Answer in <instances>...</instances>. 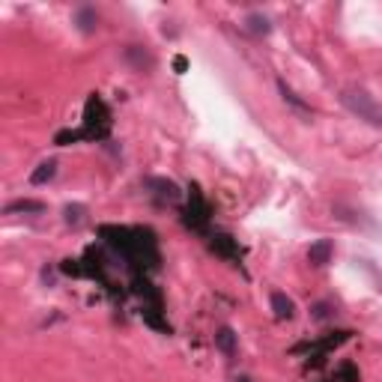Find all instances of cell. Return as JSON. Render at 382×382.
<instances>
[{"mask_svg":"<svg viewBox=\"0 0 382 382\" xmlns=\"http://www.w3.org/2000/svg\"><path fill=\"white\" fill-rule=\"evenodd\" d=\"M108 132H111V111H108V105L99 99V93H93L87 99V105H84V129H78V132H60L57 141L60 147H66V143L72 141H81V138H87V141H105L108 138Z\"/></svg>","mask_w":382,"mask_h":382,"instance_id":"cell-1","label":"cell"},{"mask_svg":"<svg viewBox=\"0 0 382 382\" xmlns=\"http://www.w3.org/2000/svg\"><path fill=\"white\" fill-rule=\"evenodd\" d=\"M341 105L347 108L352 117L365 120L368 125L382 129V105L368 93V90H361V87H343L341 90Z\"/></svg>","mask_w":382,"mask_h":382,"instance_id":"cell-2","label":"cell"},{"mask_svg":"<svg viewBox=\"0 0 382 382\" xmlns=\"http://www.w3.org/2000/svg\"><path fill=\"white\" fill-rule=\"evenodd\" d=\"M183 221H185L194 233H206V230H209V206H206V200L197 194V188H191L188 209L183 212Z\"/></svg>","mask_w":382,"mask_h":382,"instance_id":"cell-3","label":"cell"},{"mask_svg":"<svg viewBox=\"0 0 382 382\" xmlns=\"http://www.w3.org/2000/svg\"><path fill=\"white\" fill-rule=\"evenodd\" d=\"M123 60L129 63L134 72H141V75H150V72L156 69V54H152L147 45H125Z\"/></svg>","mask_w":382,"mask_h":382,"instance_id":"cell-4","label":"cell"},{"mask_svg":"<svg viewBox=\"0 0 382 382\" xmlns=\"http://www.w3.org/2000/svg\"><path fill=\"white\" fill-rule=\"evenodd\" d=\"M332 254H334L332 239H316L311 248H308V263H311L314 269H323L332 263Z\"/></svg>","mask_w":382,"mask_h":382,"instance_id":"cell-5","label":"cell"},{"mask_svg":"<svg viewBox=\"0 0 382 382\" xmlns=\"http://www.w3.org/2000/svg\"><path fill=\"white\" fill-rule=\"evenodd\" d=\"M269 302H272V311H275V320H293L296 316V302L287 293H281V290L269 296Z\"/></svg>","mask_w":382,"mask_h":382,"instance_id":"cell-6","label":"cell"},{"mask_svg":"<svg viewBox=\"0 0 382 382\" xmlns=\"http://www.w3.org/2000/svg\"><path fill=\"white\" fill-rule=\"evenodd\" d=\"M209 245H212V251L221 254L224 260H239V248H236L233 236H227V233H212V236H209Z\"/></svg>","mask_w":382,"mask_h":382,"instance_id":"cell-7","label":"cell"},{"mask_svg":"<svg viewBox=\"0 0 382 382\" xmlns=\"http://www.w3.org/2000/svg\"><path fill=\"white\" fill-rule=\"evenodd\" d=\"M75 27L84 36H90V33H96L99 30V12L93 6H78L75 9Z\"/></svg>","mask_w":382,"mask_h":382,"instance_id":"cell-8","label":"cell"},{"mask_svg":"<svg viewBox=\"0 0 382 382\" xmlns=\"http://www.w3.org/2000/svg\"><path fill=\"white\" fill-rule=\"evenodd\" d=\"M215 347L224 352V356H236V350H239V334H236L230 325H221V329L215 332Z\"/></svg>","mask_w":382,"mask_h":382,"instance_id":"cell-9","label":"cell"},{"mask_svg":"<svg viewBox=\"0 0 382 382\" xmlns=\"http://www.w3.org/2000/svg\"><path fill=\"white\" fill-rule=\"evenodd\" d=\"M245 30H248L251 36H269L272 21L263 12H248V18H245Z\"/></svg>","mask_w":382,"mask_h":382,"instance_id":"cell-10","label":"cell"},{"mask_svg":"<svg viewBox=\"0 0 382 382\" xmlns=\"http://www.w3.org/2000/svg\"><path fill=\"white\" fill-rule=\"evenodd\" d=\"M54 177H57V161L48 159V161H42V165H36V170L30 174V183L33 185H45V183H51Z\"/></svg>","mask_w":382,"mask_h":382,"instance_id":"cell-11","label":"cell"},{"mask_svg":"<svg viewBox=\"0 0 382 382\" xmlns=\"http://www.w3.org/2000/svg\"><path fill=\"white\" fill-rule=\"evenodd\" d=\"M15 212H45V203L42 200H12V203H6L3 215H15Z\"/></svg>","mask_w":382,"mask_h":382,"instance_id":"cell-12","label":"cell"},{"mask_svg":"<svg viewBox=\"0 0 382 382\" xmlns=\"http://www.w3.org/2000/svg\"><path fill=\"white\" fill-rule=\"evenodd\" d=\"M63 221L78 230L81 224H87V206H81V203H69L66 209H63Z\"/></svg>","mask_w":382,"mask_h":382,"instance_id":"cell-13","label":"cell"},{"mask_svg":"<svg viewBox=\"0 0 382 382\" xmlns=\"http://www.w3.org/2000/svg\"><path fill=\"white\" fill-rule=\"evenodd\" d=\"M150 188H159L156 194L161 197V200H179V188H177V183H170V179H150Z\"/></svg>","mask_w":382,"mask_h":382,"instance_id":"cell-14","label":"cell"},{"mask_svg":"<svg viewBox=\"0 0 382 382\" xmlns=\"http://www.w3.org/2000/svg\"><path fill=\"white\" fill-rule=\"evenodd\" d=\"M278 90H281V96H284V102H290V105L296 108V111H302V114H311V105H308V102H302V99H299V96L293 93V90H290V87L284 84V81H278Z\"/></svg>","mask_w":382,"mask_h":382,"instance_id":"cell-15","label":"cell"},{"mask_svg":"<svg viewBox=\"0 0 382 382\" xmlns=\"http://www.w3.org/2000/svg\"><path fill=\"white\" fill-rule=\"evenodd\" d=\"M334 314H338V311H334V305L332 302H316L314 308H311V316H314V320H332V316Z\"/></svg>","mask_w":382,"mask_h":382,"instance_id":"cell-16","label":"cell"},{"mask_svg":"<svg viewBox=\"0 0 382 382\" xmlns=\"http://www.w3.org/2000/svg\"><path fill=\"white\" fill-rule=\"evenodd\" d=\"M338 379L341 382H359V368L356 365H341L338 368Z\"/></svg>","mask_w":382,"mask_h":382,"instance_id":"cell-17","label":"cell"},{"mask_svg":"<svg viewBox=\"0 0 382 382\" xmlns=\"http://www.w3.org/2000/svg\"><path fill=\"white\" fill-rule=\"evenodd\" d=\"M174 69H177V72H185V69H188V60H185V57H177V60H174Z\"/></svg>","mask_w":382,"mask_h":382,"instance_id":"cell-18","label":"cell"},{"mask_svg":"<svg viewBox=\"0 0 382 382\" xmlns=\"http://www.w3.org/2000/svg\"><path fill=\"white\" fill-rule=\"evenodd\" d=\"M236 382H251V379H248V376H242V379H236Z\"/></svg>","mask_w":382,"mask_h":382,"instance_id":"cell-19","label":"cell"}]
</instances>
